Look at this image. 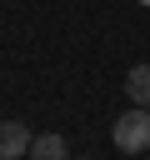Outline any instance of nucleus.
Returning <instances> with one entry per match:
<instances>
[{"label": "nucleus", "mask_w": 150, "mask_h": 160, "mask_svg": "<svg viewBox=\"0 0 150 160\" xmlns=\"http://www.w3.org/2000/svg\"><path fill=\"white\" fill-rule=\"evenodd\" d=\"M30 160H70V150H65L60 135H35L30 140Z\"/></svg>", "instance_id": "nucleus-3"}, {"label": "nucleus", "mask_w": 150, "mask_h": 160, "mask_svg": "<svg viewBox=\"0 0 150 160\" xmlns=\"http://www.w3.org/2000/svg\"><path fill=\"white\" fill-rule=\"evenodd\" d=\"M125 95H130L135 105H145V110H150V65H135V70L125 75Z\"/></svg>", "instance_id": "nucleus-4"}, {"label": "nucleus", "mask_w": 150, "mask_h": 160, "mask_svg": "<svg viewBox=\"0 0 150 160\" xmlns=\"http://www.w3.org/2000/svg\"><path fill=\"white\" fill-rule=\"evenodd\" d=\"M110 140H115L125 155H140V150H150V110H145V105L125 110V115L110 125Z\"/></svg>", "instance_id": "nucleus-1"}, {"label": "nucleus", "mask_w": 150, "mask_h": 160, "mask_svg": "<svg viewBox=\"0 0 150 160\" xmlns=\"http://www.w3.org/2000/svg\"><path fill=\"white\" fill-rule=\"evenodd\" d=\"M25 155H30V125L0 120V160H25Z\"/></svg>", "instance_id": "nucleus-2"}]
</instances>
